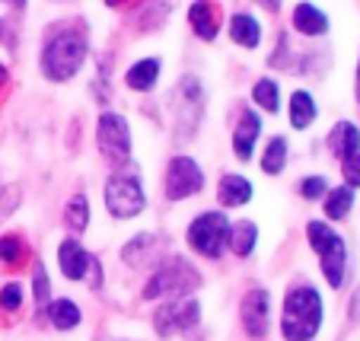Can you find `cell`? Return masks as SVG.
Instances as JSON below:
<instances>
[{
	"label": "cell",
	"mask_w": 360,
	"mask_h": 341,
	"mask_svg": "<svg viewBox=\"0 0 360 341\" xmlns=\"http://www.w3.org/2000/svg\"><path fill=\"white\" fill-rule=\"evenodd\" d=\"M354 96H357V103H360V61H357V83H354Z\"/></svg>",
	"instance_id": "33"
},
{
	"label": "cell",
	"mask_w": 360,
	"mask_h": 341,
	"mask_svg": "<svg viewBox=\"0 0 360 341\" xmlns=\"http://www.w3.org/2000/svg\"><path fill=\"white\" fill-rule=\"evenodd\" d=\"M259 4H262V7H265V10H278V4H281V0H259Z\"/></svg>",
	"instance_id": "32"
},
{
	"label": "cell",
	"mask_w": 360,
	"mask_h": 341,
	"mask_svg": "<svg viewBox=\"0 0 360 341\" xmlns=\"http://www.w3.org/2000/svg\"><path fill=\"white\" fill-rule=\"evenodd\" d=\"M48 300V274L45 268H35V303H45Z\"/></svg>",
	"instance_id": "31"
},
{
	"label": "cell",
	"mask_w": 360,
	"mask_h": 341,
	"mask_svg": "<svg viewBox=\"0 0 360 341\" xmlns=\"http://www.w3.org/2000/svg\"><path fill=\"white\" fill-rule=\"evenodd\" d=\"M198 316H201L198 300H191V297H176V300H169L166 307L157 309V316H153V328H157L163 338H169V335H176V332H188V328H195Z\"/></svg>",
	"instance_id": "8"
},
{
	"label": "cell",
	"mask_w": 360,
	"mask_h": 341,
	"mask_svg": "<svg viewBox=\"0 0 360 341\" xmlns=\"http://www.w3.org/2000/svg\"><path fill=\"white\" fill-rule=\"evenodd\" d=\"M328 147H332V153H335V157H341V160H345L347 153H357L360 150V131H357V124L338 122L332 128V134H328Z\"/></svg>",
	"instance_id": "17"
},
{
	"label": "cell",
	"mask_w": 360,
	"mask_h": 341,
	"mask_svg": "<svg viewBox=\"0 0 360 341\" xmlns=\"http://www.w3.org/2000/svg\"><path fill=\"white\" fill-rule=\"evenodd\" d=\"M259 134H262V118H259V112L243 109V112H239L236 128H233V150H236L239 160H249V157H252V147H255Z\"/></svg>",
	"instance_id": "12"
},
{
	"label": "cell",
	"mask_w": 360,
	"mask_h": 341,
	"mask_svg": "<svg viewBox=\"0 0 360 341\" xmlns=\"http://www.w3.org/2000/svg\"><path fill=\"white\" fill-rule=\"evenodd\" d=\"M96 143L99 153L109 160L112 166H124L131 160V128L122 115L115 112H102L99 124H96Z\"/></svg>",
	"instance_id": "6"
},
{
	"label": "cell",
	"mask_w": 360,
	"mask_h": 341,
	"mask_svg": "<svg viewBox=\"0 0 360 341\" xmlns=\"http://www.w3.org/2000/svg\"><path fill=\"white\" fill-rule=\"evenodd\" d=\"M230 39L236 41V45H243V48H255L262 41L259 20H255V16H249V13H236L230 20Z\"/></svg>",
	"instance_id": "18"
},
{
	"label": "cell",
	"mask_w": 360,
	"mask_h": 341,
	"mask_svg": "<svg viewBox=\"0 0 360 341\" xmlns=\"http://www.w3.org/2000/svg\"><path fill=\"white\" fill-rule=\"evenodd\" d=\"M83 61H86V39H83V32L68 29V32H58L55 39H48L45 51H41V74L48 80L64 83L83 67Z\"/></svg>",
	"instance_id": "2"
},
{
	"label": "cell",
	"mask_w": 360,
	"mask_h": 341,
	"mask_svg": "<svg viewBox=\"0 0 360 341\" xmlns=\"http://www.w3.org/2000/svg\"><path fill=\"white\" fill-rule=\"evenodd\" d=\"M64 224L70 226L74 233H83L89 224V201L86 195H74V198L68 201V211H64Z\"/></svg>",
	"instance_id": "24"
},
{
	"label": "cell",
	"mask_w": 360,
	"mask_h": 341,
	"mask_svg": "<svg viewBox=\"0 0 360 341\" xmlns=\"http://www.w3.org/2000/svg\"><path fill=\"white\" fill-rule=\"evenodd\" d=\"M217 198L224 207H243L252 198V185L245 176H224L217 188Z\"/></svg>",
	"instance_id": "14"
},
{
	"label": "cell",
	"mask_w": 360,
	"mask_h": 341,
	"mask_svg": "<svg viewBox=\"0 0 360 341\" xmlns=\"http://www.w3.org/2000/svg\"><path fill=\"white\" fill-rule=\"evenodd\" d=\"M160 80V61L157 58H143V61L131 64L128 74H124V83H128L131 89H137V93H147V89H153Z\"/></svg>",
	"instance_id": "15"
},
{
	"label": "cell",
	"mask_w": 360,
	"mask_h": 341,
	"mask_svg": "<svg viewBox=\"0 0 360 341\" xmlns=\"http://www.w3.org/2000/svg\"><path fill=\"white\" fill-rule=\"evenodd\" d=\"M322 326V297L316 287H293L281 309V335L284 341H309Z\"/></svg>",
	"instance_id": "1"
},
{
	"label": "cell",
	"mask_w": 360,
	"mask_h": 341,
	"mask_svg": "<svg viewBox=\"0 0 360 341\" xmlns=\"http://www.w3.org/2000/svg\"><path fill=\"white\" fill-rule=\"evenodd\" d=\"M102 198H105V207H109L112 217L118 220L137 217L143 211V185L131 172H115L102 188Z\"/></svg>",
	"instance_id": "5"
},
{
	"label": "cell",
	"mask_w": 360,
	"mask_h": 341,
	"mask_svg": "<svg viewBox=\"0 0 360 341\" xmlns=\"http://www.w3.org/2000/svg\"><path fill=\"white\" fill-rule=\"evenodd\" d=\"M255 243H259V226L252 224V220H243V224L230 226V233H226V246H230L233 252L239 255V259L252 255Z\"/></svg>",
	"instance_id": "19"
},
{
	"label": "cell",
	"mask_w": 360,
	"mask_h": 341,
	"mask_svg": "<svg viewBox=\"0 0 360 341\" xmlns=\"http://www.w3.org/2000/svg\"><path fill=\"white\" fill-rule=\"evenodd\" d=\"M105 4H109V7H122L124 0H105Z\"/></svg>",
	"instance_id": "36"
},
{
	"label": "cell",
	"mask_w": 360,
	"mask_h": 341,
	"mask_svg": "<svg viewBox=\"0 0 360 341\" xmlns=\"http://www.w3.org/2000/svg\"><path fill=\"white\" fill-rule=\"evenodd\" d=\"M153 246H157V236H153V233H141V236H134L128 246L122 249L124 265H143V262L153 255Z\"/></svg>",
	"instance_id": "23"
},
{
	"label": "cell",
	"mask_w": 360,
	"mask_h": 341,
	"mask_svg": "<svg viewBox=\"0 0 360 341\" xmlns=\"http://www.w3.org/2000/svg\"><path fill=\"white\" fill-rule=\"evenodd\" d=\"M48 319L55 322V328L70 332L74 326H80V307L74 300H68V297H61V300H55L48 307Z\"/></svg>",
	"instance_id": "21"
},
{
	"label": "cell",
	"mask_w": 360,
	"mask_h": 341,
	"mask_svg": "<svg viewBox=\"0 0 360 341\" xmlns=\"http://www.w3.org/2000/svg\"><path fill=\"white\" fill-rule=\"evenodd\" d=\"M226 233H230V220L220 211L198 214L188 226V246L195 252L207 255V259H220V252L226 246Z\"/></svg>",
	"instance_id": "7"
},
{
	"label": "cell",
	"mask_w": 360,
	"mask_h": 341,
	"mask_svg": "<svg viewBox=\"0 0 360 341\" xmlns=\"http://www.w3.org/2000/svg\"><path fill=\"white\" fill-rule=\"evenodd\" d=\"M306 239H309V246H313L316 255H319L326 281L332 287H341L345 284V268H347L345 239H341L328 224H322V220H309V226H306Z\"/></svg>",
	"instance_id": "3"
},
{
	"label": "cell",
	"mask_w": 360,
	"mask_h": 341,
	"mask_svg": "<svg viewBox=\"0 0 360 341\" xmlns=\"http://www.w3.org/2000/svg\"><path fill=\"white\" fill-rule=\"evenodd\" d=\"M7 4H13L16 10H20V7H26V0H7Z\"/></svg>",
	"instance_id": "35"
},
{
	"label": "cell",
	"mask_w": 360,
	"mask_h": 341,
	"mask_svg": "<svg viewBox=\"0 0 360 341\" xmlns=\"http://www.w3.org/2000/svg\"><path fill=\"white\" fill-rule=\"evenodd\" d=\"M4 83H7V67L0 64V89H4Z\"/></svg>",
	"instance_id": "34"
},
{
	"label": "cell",
	"mask_w": 360,
	"mask_h": 341,
	"mask_svg": "<svg viewBox=\"0 0 360 341\" xmlns=\"http://www.w3.org/2000/svg\"><path fill=\"white\" fill-rule=\"evenodd\" d=\"M93 255L86 252V249L77 243V239H64L61 249H58V265H61L64 278L70 281H83L89 271H93Z\"/></svg>",
	"instance_id": "11"
},
{
	"label": "cell",
	"mask_w": 360,
	"mask_h": 341,
	"mask_svg": "<svg viewBox=\"0 0 360 341\" xmlns=\"http://www.w3.org/2000/svg\"><path fill=\"white\" fill-rule=\"evenodd\" d=\"M20 307H22V287H20V284L0 287V309H7V313H16Z\"/></svg>",
	"instance_id": "29"
},
{
	"label": "cell",
	"mask_w": 360,
	"mask_h": 341,
	"mask_svg": "<svg viewBox=\"0 0 360 341\" xmlns=\"http://www.w3.org/2000/svg\"><path fill=\"white\" fill-rule=\"evenodd\" d=\"M239 316H243V328H245V335H249V338H265V335H268V316H271V300H268V290L252 287L249 294L243 297Z\"/></svg>",
	"instance_id": "10"
},
{
	"label": "cell",
	"mask_w": 360,
	"mask_h": 341,
	"mask_svg": "<svg viewBox=\"0 0 360 341\" xmlns=\"http://www.w3.org/2000/svg\"><path fill=\"white\" fill-rule=\"evenodd\" d=\"M326 179L322 176H309V179H303V182H300V195H303L306 201H316V198H322V195H326Z\"/></svg>",
	"instance_id": "30"
},
{
	"label": "cell",
	"mask_w": 360,
	"mask_h": 341,
	"mask_svg": "<svg viewBox=\"0 0 360 341\" xmlns=\"http://www.w3.org/2000/svg\"><path fill=\"white\" fill-rule=\"evenodd\" d=\"M201 185H204V172L195 160L191 157H172L169 169H166V198L169 201L191 198L195 191H201Z\"/></svg>",
	"instance_id": "9"
},
{
	"label": "cell",
	"mask_w": 360,
	"mask_h": 341,
	"mask_svg": "<svg viewBox=\"0 0 360 341\" xmlns=\"http://www.w3.org/2000/svg\"><path fill=\"white\" fill-rule=\"evenodd\" d=\"M287 163V141L284 137H271L265 147V157H262V169L268 172V176H278L281 169H284Z\"/></svg>",
	"instance_id": "25"
},
{
	"label": "cell",
	"mask_w": 360,
	"mask_h": 341,
	"mask_svg": "<svg viewBox=\"0 0 360 341\" xmlns=\"http://www.w3.org/2000/svg\"><path fill=\"white\" fill-rule=\"evenodd\" d=\"M201 284V274L195 271V265L185 259H179V255H172V259H166L163 265L153 271V278L147 281V287H143V300H160V297H185L188 290H195V287Z\"/></svg>",
	"instance_id": "4"
},
{
	"label": "cell",
	"mask_w": 360,
	"mask_h": 341,
	"mask_svg": "<svg viewBox=\"0 0 360 341\" xmlns=\"http://www.w3.org/2000/svg\"><path fill=\"white\" fill-rule=\"evenodd\" d=\"M22 255H26V246L20 243V236H0V262L4 265H20Z\"/></svg>",
	"instance_id": "27"
},
{
	"label": "cell",
	"mask_w": 360,
	"mask_h": 341,
	"mask_svg": "<svg viewBox=\"0 0 360 341\" xmlns=\"http://www.w3.org/2000/svg\"><path fill=\"white\" fill-rule=\"evenodd\" d=\"M188 22H191V29H195L198 39H204V41L217 39V32H220V7L214 4V0H195L191 10H188Z\"/></svg>",
	"instance_id": "13"
},
{
	"label": "cell",
	"mask_w": 360,
	"mask_h": 341,
	"mask_svg": "<svg viewBox=\"0 0 360 341\" xmlns=\"http://www.w3.org/2000/svg\"><path fill=\"white\" fill-rule=\"evenodd\" d=\"M351 205H354V188H347V185L326 191V217L328 220H345L347 214H351Z\"/></svg>",
	"instance_id": "22"
},
{
	"label": "cell",
	"mask_w": 360,
	"mask_h": 341,
	"mask_svg": "<svg viewBox=\"0 0 360 341\" xmlns=\"http://www.w3.org/2000/svg\"><path fill=\"white\" fill-rule=\"evenodd\" d=\"M341 176H345L347 188H360V150L347 153V157L341 160Z\"/></svg>",
	"instance_id": "28"
},
{
	"label": "cell",
	"mask_w": 360,
	"mask_h": 341,
	"mask_svg": "<svg viewBox=\"0 0 360 341\" xmlns=\"http://www.w3.org/2000/svg\"><path fill=\"white\" fill-rule=\"evenodd\" d=\"M293 29L303 35H326L328 32V16L313 4H300L293 10Z\"/></svg>",
	"instance_id": "16"
},
{
	"label": "cell",
	"mask_w": 360,
	"mask_h": 341,
	"mask_svg": "<svg viewBox=\"0 0 360 341\" xmlns=\"http://www.w3.org/2000/svg\"><path fill=\"white\" fill-rule=\"evenodd\" d=\"M252 99L262 105L265 112H278L281 109V96H278V83L274 80H259L255 86H252Z\"/></svg>",
	"instance_id": "26"
},
{
	"label": "cell",
	"mask_w": 360,
	"mask_h": 341,
	"mask_svg": "<svg viewBox=\"0 0 360 341\" xmlns=\"http://www.w3.org/2000/svg\"><path fill=\"white\" fill-rule=\"evenodd\" d=\"M316 115H319V109H316V99L306 89H297V93L290 96V124L297 131L309 128V124L316 122Z\"/></svg>",
	"instance_id": "20"
}]
</instances>
